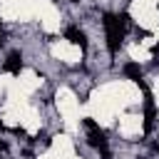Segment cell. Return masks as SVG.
I'll list each match as a JSON object with an SVG mask.
<instances>
[{"label": "cell", "mask_w": 159, "mask_h": 159, "mask_svg": "<svg viewBox=\"0 0 159 159\" xmlns=\"http://www.w3.org/2000/svg\"><path fill=\"white\" fill-rule=\"evenodd\" d=\"M102 22H104V32H107V47H109L112 55H117V50H119V45L124 40V30L129 27V15L122 12L117 17V15H109L107 12Z\"/></svg>", "instance_id": "1"}, {"label": "cell", "mask_w": 159, "mask_h": 159, "mask_svg": "<svg viewBox=\"0 0 159 159\" xmlns=\"http://www.w3.org/2000/svg\"><path fill=\"white\" fill-rule=\"evenodd\" d=\"M84 129H87V142L102 154V159H112V152H109V147H107V137H104V132L99 129V124H97L94 119H84Z\"/></svg>", "instance_id": "2"}, {"label": "cell", "mask_w": 159, "mask_h": 159, "mask_svg": "<svg viewBox=\"0 0 159 159\" xmlns=\"http://www.w3.org/2000/svg\"><path fill=\"white\" fill-rule=\"evenodd\" d=\"M2 67H5V72H10V75H20V70H22V55H20V52H10Z\"/></svg>", "instance_id": "3"}, {"label": "cell", "mask_w": 159, "mask_h": 159, "mask_svg": "<svg viewBox=\"0 0 159 159\" xmlns=\"http://www.w3.org/2000/svg\"><path fill=\"white\" fill-rule=\"evenodd\" d=\"M65 37H67L70 42L80 45L82 50H87V37H84V32H82L80 27H67V30H65Z\"/></svg>", "instance_id": "4"}, {"label": "cell", "mask_w": 159, "mask_h": 159, "mask_svg": "<svg viewBox=\"0 0 159 159\" xmlns=\"http://www.w3.org/2000/svg\"><path fill=\"white\" fill-rule=\"evenodd\" d=\"M124 75H127L129 80L139 82V80H142V67H139V65H134V62H129V65H124Z\"/></svg>", "instance_id": "5"}, {"label": "cell", "mask_w": 159, "mask_h": 159, "mask_svg": "<svg viewBox=\"0 0 159 159\" xmlns=\"http://www.w3.org/2000/svg\"><path fill=\"white\" fill-rule=\"evenodd\" d=\"M5 149H7V144H5L2 139H0V152H5Z\"/></svg>", "instance_id": "6"}, {"label": "cell", "mask_w": 159, "mask_h": 159, "mask_svg": "<svg viewBox=\"0 0 159 159\" xmlns=\"http://www.w3.org/2000/svg\"><path fill=\"white\" fill-rule=\"evenodd\" d=\"M0 129H2V122H0Z\"/></svg>", "instance_id": "7"}]
</instances>
